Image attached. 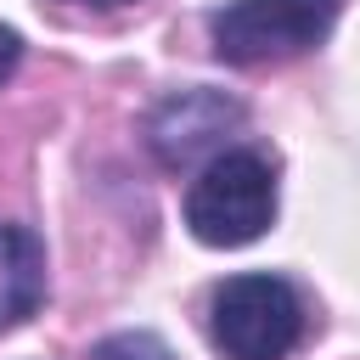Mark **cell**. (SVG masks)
<instances>
[{
  "label": "cell",
  "mask_w": 360,
  "mask_h": 360,
  "mask_svg": "<svg viewBox=\"0 0 360 360\" xmlns=\"http://www.w3.org/2000/svg\"><path fill=\"white\" fill-rule=\"evenodd\" d=\"M17 62H22V34L0 22V84L11 79V68H17Z\"/></svg>",
  "instance_id": "52a82bcc"
},
{
  "label": "cell",
  "mask_w": 360,
  "mask_h": 360,
  "mask_svg": "<svg viewBox=\"0 0 360 360\" xmlns=\"http://www.w3.org/2000/svg\"><path fill=\"white\" fill-rule=\"evenodd\" d=\"M90 360H174V349L158 332H112V338L96 343Z\"/></svg>",
  "instance_id": "8992f818"
},
{
  "label": "cell",
  "mask_w": 360,
  "mask_h": 360,
  "mask_svg": "<svg viewBox=\"0 0 360 360\" xmlns=\"http://www.w3.org/2000/svg\"><path fill=\"white\" fill-rule=\"evenodd\" d=\"M309 309L287 276L248 270L214 287L208 304V338L225 360H287L304 343Z\"/></svg>",
  "instance_id": "7a4b0ae2"
},
{
  "label": "cell",
  "mask_w": 360,
  "mask_h": 360,
  "mask_svg": "<svg viewBox=\"0 0 360 360\" xmlns=\"http://www.w3.org/2000/svg\"><path fill=\"white\" fill-rule=\"evenodd\" d=\"M62 6H90V11H118V6H135V0H62Z\"/></svg>",
  "instance_id": "ba28073f"
},
{
  "label": "cell",
  "mask_w": 360,
  "mask_h": 360,
  "mask_svg": "<svg viewBox=\"0 0 360 360\" xmlns=\"http://www.w3.org/2000/svg\"><path fill=\"white\" fill-rule=\"evenodd\" d=\"M276 219V163L253 146H225L186 186V225L202 248H248Z\"/></svg>",
  "instance_id": "6da1fadb"
},
{
  "label": "cell",
  "mask_w": 360,
  "mask_h": 360,
  "mask_svg": "<svg viewBox=\"0 0 360 360\" xmlns=\"http://www.w3.org/2000/svg\"><path fill=\"white\" fill-rule=\"evenodd\" d=\"M248 107L225 90H180V96H163L152 112H146V152L163 163V169H197L208 158L225 152V141L242 129Z\"/></svg>",
  "instance_id": "277c9868"
},
{
  "label": "cell",
  "mask_w": 360,
  "mask_h": 360,
  "mask_svg": "<svg viewBox=\"0 0 360 360\" xmlns=\"http://www.w3.org/2000/svg\"><path fill=\"white\" fill-rule=\"evenodd\" d=\"M45 304V248L34 231L0 219V332L22 326Z\"/></svg>",
  "instance_id": "5b68a950"
},
{
  "label": "cell",
  "mask_w": 360,
  "mask_h": 360,
  "mask_svg": "<svg viewBox=\"0 0 360 360\" xmlns=\"http://www.w3.org/2000/svg\"><path fill=\"white\" fill-rule=\"evenodd\" d=\"M338 11L343 0H225L208 17V39L231 68H270L315 51L332 34Z\"/></svg>",
  "instance_id": "3957f363"
}]
</instances>
